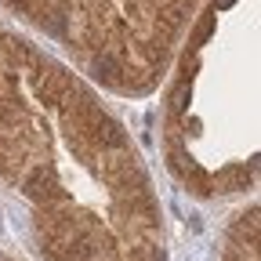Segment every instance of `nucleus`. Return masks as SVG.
Returning <instances> with one entry per match:
<instances>
[{"instance_id":"nucleus-1","label":"nucleus","mask_w":261,"mask_h":261,"mask_svg":"<svg viewBox=\"0 0 261 261\" xmlns=\"http://www.w3.org/2000/svg\"><path fill=\"white\" fill-rule=\"evenodd\" d=\"M0 185L40 261H167L163 207L123 120L65 58L0 29Z\"/></svg>"},{"instance_id":"nucleus-2","label":"nucleus","mask_w":261,"mask_h":261,"mask_svg":"<svg viewBox=\"0 0 261 261\" xmlns=\"http://www.w3.org/2000/svg\"><path fill=\"white\" fill-rule=\"evenodd\" d=\"M163 102V152L174 178L203 200L257 181V8L207 0L185 29Z\"/></svg>"},{"instance_id":"nucleus-3","label":"nucleus","mask_w":261,"mask_h":261,"mask_svg":"<svg viewBox=\"0 0 261 261\" xmlns=\"http://www.w3.org/2000/svg\"><path fill=\"white\" fill-rule=\"evenodd\" d=\"M91 84L120 98L160 87L200 0H0Z\"/></svg>"},{"instance_id":"nucleus-4","label":"nucleus","mask_w":261,"mask_h":261,"mask_svg":"<svg viewBox=\"0 0 261 261\" xmlns=\"http://www.w3.org/2000/svg\"><path fill=\"white\" fill-rule=\"evenodd\" d=\"M221 261H257V207L236 214L232 228L225 232Z\"/></svg>"},{"instance_id":"nucleus-5","label":"nucleus","mask_w":261,"mask_h":261,"mask_svg":"<svg viewBox=\"0 0 261 261\" xmlns=\"http://www.w3.org/2000/svg\"><path fill=\"white\" fill-rule=\"evenodd\" d=\"M0 261H18V257H15V254H11V250H8L4 243H0Z\"/></svg>"}]
</instances>
